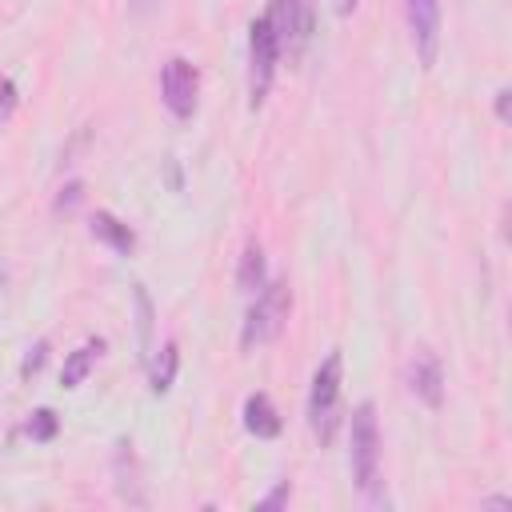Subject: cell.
I'll return each mask as SVG.
<instances>
[{
	"instance_id": "cell-1",
	"label": "cell",
	"mask_w": 512,
	"mask_h": 512,
	"mask_svg": "<svg viewBox=\"0 0 512 512\" xmlns=\"http://www.w3.org/2000/svg\"><path fill=\"white\" fill-rule=\"evenodd\" d=\"M348 464H352V480L356 488L380 504L384 492H380V424H376V408L372 400H360L352 408V420H348Z\"/></svg>"
},
{
	"instance_id": "cell-2",
	"label": "cell",
	"mask_w": 512,
	"mask_h": 512,
	"mask_svg": "<svg viewBox=\"0 0 512 512\" xmlns=\"http://www.w3.org/2000/svg\"><path fill=\"white\" fill-rule=\"evenodd\" d=\"M340 384H344V356L328 352L312 372V388H308V428L320 444H332L340 428Z\"/></svg>"
},
{
	"instance_id": "cell-3",
	"label": "cell",
	"mask_w": 512,
	"mask_h": 512,
	"mask_svg": "<svg viewBox=\"0 0 512 512\" xmlns=\"http://www.w3.org/2000/svg\"><path fill=\"white\" fill-rule=\"evenodd\" d=\"M288 312H292V288H288V280H268V284L256 292V304H252L248 316H244L240 344H244V348L272 344V340L284 332Z\"/></svg>"
},
{
	"instance_id": "cell-4",
	"label": "cell",
	"mask_w": 512,
	"mask_h": 512,
	"mask_svg": "<svg viewBox=\"0 0 512 512\" xmlns=\"http://www.w3.org/2000/svg\"><path fill=\"white\" fill-rule=\"evenodd\" d=\"M276 64H280V48H276V36L268 28V20H252L248 28V104L260 108L268 88H272V76H276Z\"/></svg>"
},
{
	"instance_id": "cell-5",
	"label": "cell",
	"mask_w": 512,
	"mask_h": 512,
	"mask_svg": "<svg viewBox=\"0 0 512 512\" xmlns=\"http://www.w3.org/2000/svg\"><path fill=\"white\" fill-rule=\"evenodd\" d=\"M160 100L176 120H192L200 104V72L188 56H168L160 68Z\"/></svg>"
},
{
	"instance_id": "cell-6",
	"label": "cell",
	"mask_w": 512,
	"mask_h": 512,
	"mask_svg": "<svg viewBox=\"0 0 512 512\" xmlns=\"http://www.w3.org/2000/svg\"><path fill=\"white\" fill-rule=\"evenodd\" d=\"M272 36H276V48L280 56H300L308 36H312V4L308 0H268V12H264Z\"/></svg>"
},
{
	"instance_id": "cell-7",
	"label": "cell",
	"mask_w": 512,
	"mask_h": 512,
	"mask_svg": "<svg viewBox=\"0 0 512 512\" xmlns=\"http://www.w3.org/2000/svg\"><path fill=\"white\" fill-rule=\"evenodd\" d=\"M404 380H408V392H412L424 408L436 412V408L444 404V364H440V356H436L428 344L412 348L408 368H404Z\"/></svg>"
},
{
	"instance_id": "cell-8",
	"label": "cell",
	"mask_w": 512,
	"mask_h": 512,
	"mask_svg": "<svg viewBox=\"0 0 512 512\" xmlns=\"http://www.w3.org/2000/svg\"><path fill=\"white\" fill-rule=\"evenodd\" d=\"M404 16L420 68H432L440 56V0H404Z\"/></svg>"
},
{
	"instance_id": "cell-9",
	"label": "cell",
	"mask_w": 512,
	"mask_h": 512,
	"mask_svg": "<svg viewBox=\"0 0 512 512\" xmlns=\"http://www.w3.org/2000/svg\"><path fill=\"white\" fill-rule=\"evenodd\" d=\"M112 476H116V492H120L124 504H136V508L148 504V496L140 492V464H136L132 440H116V452H112Z\"/></svg>"
},
{
	"instance_id": "cell-10",
	"label": "cell",
	"mask_w": 512,
	"mask_h": 512,
	"mask_svg": "<svg viewBox=\"0 0 512 512\" xmlns=\"http://www.w3.org/2000/svg\"><path fill=\"white\" fill-rule=\"evenodd\" d=\"M244 428H248L256 440H276V436H280L284 420H280L276 404L268 400V392H252V396L244 400Z\"/></svg>"
},
{
	"instance_id": "cell-11",
	"label": "cell",
	"mask_w": 512,
	"mask_h": 512,
	"mask_svg": "<svg viewBox=\"0 0 512 512\" xmlns=\"http://www.w3.org/2000/svg\"><path fill=\"white\" fill-rule=\"evenodd\" d=\"M88 232L100 240V244H108L116 256H132V248H136V232L120 220V216H112V212H92V220H88Z\"/></svg>"
},
{
	"instance_id": "cell-12",
	"label": "cell",
	"mask_w": 512,
	"mask_h": 512,
	"mask_svg": "<svg viewBox=\"0 0 512 512\" xmlns=\"http://www.w3.org/2000/svg\"><path fill=\"white\" fill-rule=\"evenodd\" d=\"M144 368H148V388H152L156 396H164V392L172 388V380H176V368H180V348H176V340H164L160 348H152V352L144 356Z\"/></svg>"
},
{
	"instance_id": "cell-13",
	"label": "cell",
	"mask_w": 512,
	"mask_h": 512,
	"mask_svg": "<svg viewBox=\"0 0 512 512\" xmlns=\"http://www.w3.org/2000/svg\"><path fill=\"white\" fill-rule=\"evenodd\" d=\"M100 352H104V340H100V336H92V340L76 344V348L64 356V368H60V384H64V388H80V384L88 380V372L96 368Z\"/></svg>"
},
{
	"instance_id": "cell-14",
	"label": "cell",
	"mask_w": 512,
	"mask_h": 512,
	"mask_svg": "<svg viewBox=\"0 0 512 512\" xmlns=\"http://www.w3.org/2000/svg\"><path fill=\"white\" fill-rule=\"evenodd\" d=\"M264 284H268V260H264V248H260V240H248L244 252H240V264H236V288H240L244 296H256Z\"/></svg>"
},
{
	"instance_id": "cell-15",
	"label": "cell",
	"mask_w": 512,
	"mask_h": 512,
	"mask_svg": "<svg viewBox=\"0 0 512 512\" xmlns=\"http://www.w3.org/2000/svg\"><path fill=\"white\" fill-rule=\"evenodd\" d=\"M132 300H136V344H140V356H148L152 352V300L144 284L132 288Z\"/></svg>"
},
{
	"instance_id": "cell-16",
	"label": "cell",
	"mask_w": 512,
	"mask_h": 512,
	"mask_svg": "<svg viewBox=\"0 0 512 512\" xmlns=\"http://www.w3.org/2000/svg\"><path fill=\"white\" fill-rule=\"evenodd\" d=\"M24 432H28L36 444H48V440H56V432H60V416H56L52 408H36V412L28 416V424H24Z\"/></svg>"
},
{
	"instance_id": "cell-17",
	"label": "cell",
	"mask_w": 512,
	"mask_h": 512,
	"mask_svg": "<svg viewBox=\"0 0 512 512\" xmlns=\"http://www.w3.org/2000/svg\"><path fill=\"white\" fill-rule=\"evenodd\" d=\"M44 360H48V340L28 344V352H24V360H20V376H24V380H32V376L44 368Z\"/></svg>"
},
{
	"instance_id": "cell-18",
	"label": "cell",
	"mask_w": 512,
	"mask_h": 512,
	"mask_svg": "<svg viewBox=\"0 0 512 512\" xmlns=\"http://www.w3.org/2000/svg\"><path fill=\"white\" fill-rule=\"evenodd\" d=\"M16 104H20V88H16L8 76H0V124H8V120H12Z\"/></svg>"
},
{
	"instance_id": "cell-19",
	"label": "cell",
	"mask_w": 512,
	"mask_h": 512,
	"mask_svg": "<svg viewBox=\"0 0 512 512\" xmlns=\"http://www.w3.org/2000/svg\"><path fill=\"white\" fill-rule=\"evenodd\" d=\"M288 496H292V484H288V480H276V488H272L264 500H256V512H272V508H284V504H288Z\"/></svg>"
},
{
	"instance_id": "cell-20",
	"label": "cell",
	"mask_w": 512,
	"mask_h": 512,
	"mask_svg": "<svg viewBox=\"0 0 512 512\" xmlns=\"http://www.w3.org/2000/svg\"><path fill=\"white\" fill-rule=\"evenodd\" d=\"M80 200H84V184H80V180H68V184L60 188V196H56V212H72Z\"/></svg>"
},
{
	"instance_id": "cell-21",
	"label": "cell",
	"mask_w": 512,
	"mask_h": 512,
	"mask_svg": "<svg viewBox=\"0 0 512 512\" xmlns=\"http://www.w3.org/2000/svg\"><path fill=\"white\" fill-rule=\"evenodd\" d=\"M508 104H512V92L500 88V92H496V120H500V124H508Z\"/></svg>"
},
{
	"instance_id": "cell-22",
	"label": "cell",
	"mask_w": 512,
	"mask_h": 512,
	"mask_svg": "<svg viewBox=\"0 0 512 512\" xmlns=\"http://www.w3.org/2000/svg\"><path fill=\"white\" fill-rule=\"evenodd\" d=\"M128 8H132V16H148L156 8V0H128Z\"/></svg>"
},
{
	"instance_id": "cell-23",
	"label": "cell",
	"mask_w": 512,
	"mask_h": 512,
	"mask_svg": "<svg viewBox=\"0 0 512 512\" xmlns=\"http://www.w3.org/2000/svg\"><path fill=\"white\" fill-rule=\"evenodd\" d=\"M356 4H360V0H336V12H340V16H352Z\"/></svg>"
},
{
	"instance_id": "cell-24",
	"label": "cell",
	"mask_w": 512,
	"mask_h": 512,
	"mask_svg": "<svg viewBox=\"0 0 512 512\" xmlns=\"http://www.w3.org/2000/svg\"><path fill=\"white\" fill-rule=\"evenodd\" d=\"M484 508H512V500L508 496H492V500H484Z\"/></svg>"
}]
</instances>
